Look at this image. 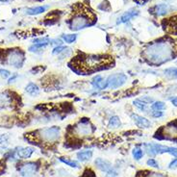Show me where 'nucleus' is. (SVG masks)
Instances as JSON below:
<instances>
[{
    "instance_id": "aec40b11",
    "label": "nucleus",
    "mask_w": 177,
    "mask_h": 177,
    "mask_svg": "<svg viewBox=\"0 0 177 177\" xmlns=\"http://www.w3.org/2000/svg\"><path fill=\"white\" fill-rule=\"evenodd\" d=\"M133 104L135 105L139 110H141V111H143V112L147 111V104L144 103L143 101H142L141 99H136L135 101L133 102Z\"/></svg>"
},
{
    "instance_id": "423d86ee",
    "label": "nucleus",
    "mask_w": 177,
    "mask_h": 177,
    "mask_svg": "<svg viewBox=\"0 0 177 177\" xmlns=\"http://www.w3.org/2000/svg\"><path fill=\"white\" fill-rule=\"evenodd\" d=\"M127 81V76L123 73H115L110 75L107 79V89H118L124 85Z\"/></svg>"
},
{
    "instance_id": "72a5a7b5",
    "label": "nucleus",
    "mask_w": 177,
    "mask_h": 177,
    "mask_svg": "<svg viewBox=\"0 0 177 177\" xmlns=\"http://www.w3.org/2000/svg\"><path fill=\"white\" fill-rule=\"evenodd\" d=\"M141 100L143 101L144 103H146V104H147V103H150V102H153V99L150 98V97H148V96H143V98H141Z\"/></svg>"
},
{
    "instance_id": "a211bd4d",
    "label": "nucleus",
    "mask_w": 177,
    "mask_h": 177,
    "mask_svg": "<svg viewBox=\"0 0 177 177\" xmlns=\"http://www.w3.org/2000/svg\"><path fill=\"white\" fill-rule=\"evenodd\" d=\"M91 156H93V151L91 150H86V151H80L77 153V158L81 162H87L89 161Z\"/></svg>"
},
{
    "instance_id": "f8f14e48",
    "label": "nucleus",
    "mask_w": 177,
    "mask_h": 177,
    "mask_svg": "<svg viewBox=\"0 0 177 177\" xmlns=\"http://www.w3.org/2000/svg\"><path fill=\"white\" fill-rule=\"evenodd\" d=\"M95 166L97 168H99L101 172H108L109 170L112 169V164L107 160L101 159V158H97L95 160Z\"/></svg>"
},
{
    "instance_id": "5701e85b",
    "label": "nucleus",
    "mask_w": 177,
    "mask_h": 177,
    "mask_svg": "<svg viewBox=\"0 0 177 177\" xmlns=\"http://www.w3.org/2000/svg\"><path fill=\"white\" fill-rule=\"evenodd\" d=\"M76 38H77L76 34H68V35H63L62 36V39L65 42H68V44H72V42H74Z\"/></svg>"
},
{
    "instance_id": "ea45409f",
    "label": "nucleus",
    "mask_w": 177,
    "mask_h": 177,
    "mask_svg": "<svg viewBox=\"0 0 177 177\" xmlns=\"http://www.w3.org/2000/svg\"><path fill=\"white\" fill-rule=\"evenodd\" d=\"M12 0H0V2H3V3H8V2H11Z\"/></svg>"
},
{
    "instance_id": "473e14b6",
    "label": "nucleus",
    "mask_w": 177,
    "mask_h": 177,
    "mask_svg": "<svg viewBox=\"0 0 177 177\" xmlns=\"http://www.w3.org/2000/svg\"><path fill=\"white\" fill-rule=\"evenodd\" d=\"M152 115H153L154 118H161L164 115V114L161 111H153L152 112Z\"/></svg>"
},
{
    "instance_id": "4c0bfd02",
    "label": "nucleus",
    "mask_w": 177,
    "mask_h": 177,
    "mask_svg": "<svg viewBox=\"0 0 177 177\" xmlns=\"http://www.w3.org/2000/svg\"><path fill=\"white\" fill-rule=\"evenodd\" d=\"M16 77H17V75H16H16H14L13 77L9 79V82H8V83L10 84V83H12V82H14V80H15V79H16Z\"/></svg>"
},
{
    "instance_id": "393cba45",
    "label": "nucleus",
    "mask_w": 177,
    "mask_h": 177,
    "mask_svg": "<svg viewBox=\"0 0 177 177\" xmlns=\"http://www.w3.org/2000/svg\"><path fill=\"white\" fill-rule=\"evenodd\" d=\"M132 153H133V156H134V158H135L136 160H140L143 156V149H141L140 147L134 148Z\"/></svg>"
},
{
    "instance_id": "9b49d317",
    "label": "nucleus",
    "mask_w": 177,
    "mask_h": 177,
    "mask_svg": "<svg viewBox=\"0 0 177 177\" xmlns=\"http://www.w3.org/2000/svg\"><path fill=\"white\" fill-rule=\"evenodd\" d=\"M131 118L134 121H135L136 125L140 128H148L150 126V121L143 117H141V115H136V114H133L131 115Z\"/></svg>"
},
{
    "instance_id": "4be33fe9",
    "label": "nucleus",
    "mask_w": 177,
    "mask_h": 177,
    "mask_svg": "<svg viewBox=\"0 0 177 177\" xmlns=\"http://www.w3.org/2000/svg\"><path fill=\"white\" fill-rule=\"evenodd\" d=\"M165 108H166V104L162 101H156L151 105V109L153 111H162Z\"/></svg>"
},
{
    "instance_id": "f257e3e1",
    "label": "nucleus",
    "mask_w": 177,
    "mask_h": 177,
    "mask_svg": "<svg viewBox=\"0 0 177 177\" xmlns=\"http://www.w3.org/2000/svg\"><path fill=\"white\" fill-rule=\"evenodd\" d=\"M144 57L150 64L161 65L172 60L175 55L173 42L158 41L147 46L144 50Z\"/></svg>"
},
{
    "instance_id": "58836bf2",
    "label": "nucleus",
    "mask_w": 177,
    "mask_h": 177,
    "mask_svg": "<svg viewBox=\"0 0 177 177\" xmlns=\"http://www.w3.org/2000/svg\"><path fill=\"white\" fill-rule=\"evenodd\" d=\"M172 104L174 106H177V97H174V98L172 100Z\"/></svg>"
},
{
    "instance_id": "a878e982",
    "label": "nucleus",
    "mask_w": 177,
    "mask_h": 177,
    "mask_svg": "<svg viewBox=\"0 0 177 177\" xmlns=\"http://www.w3.org/2000/svg\"><path fill=\"white\" fill-rule=\"evenodd\" d=\"M60 161L65 163V165H68V166L71 167V168H78V164L77 162L73 161V160H69V159H65V158H60Z\"/></svg>"
},
{
    "instance_id": "2eb2a0df",
    "label": "nucleus",
    "mask_w": 177,
    "mask_h": 177,
    "mask_svg": "<svg viewBox=\"0 0 177 177\" xmlns=\"http://www.w3.org/2000/svg\"><path fill=\"white\" fill-rule=\"evenodd\" d=\"M139 12L136 11V10H131V11H128L126 12L125 14H123L121 16V17L119 18V20L118 21V23H124V22H127L129 19H131L132 17L138 16Z\"/></svg>"
},
{
    "instance_id": "39448f33",
    "label": "nucleus",
    "mask_w": 177,
    "mask_h": 177,
    "mask_svg": "<svg viewBox=\"0 0 177 177\" xmlns=\"http://www.w3.org/2000/svg\"><path fill=\"white\" fill-rule=\"evenodd\" d=\"M24 62V54L20 50H11L7 55V63L11 66L19 69Z\"/></svg>"
},
{
    "instance_id": "2f4dec72",
    "label": "nucleus",
    "mask_w": 177,
    "mask_h": 177,
    "mask_svg": "<svg viewBox=\"0 0 177 177\" xmlns=\"http://www.w3.org/2000/svg\"><path fill=\"white\" fill-rule=\"evenodd\" d=\"M105 177H118V172L112 168L111 170H109V172L106 173V176Z\"/></svg>"
},
{
    "instance_id": "0eeeda50",
    "label": "nucleus",
    "mask_w": 177,
    "mask_h": 177,
    "mask_svg": "<svg viewBox=\"0 0 177 177\" xmlns=\"http://www.w3.org/2000/svg\"><path fill=\"white\" fill-rule=\"evenodd\" d=\"M76 135H78L79 137H87L90 136L91 133H93L94 129H93V126L89 122V120H81L76 126H75V129H74Z\"/></svg>"
},
{
    "instance_id": "ddd939ff",
    "label": "nucleus",
    "mask_w": 177,
    "mask_h": 177,
    "mask_svg": "<svg viewBox=\"0 0 177 177\" xmlns=\"http://www.w3.org/2000/svg\"><path fill=\"white\" fill-rule=\"evenodd\" d=\"M34 152L35 149L33 147H20L16 150V155L21 159H28L32 156Z\"/></svg>"
},
{
    "instance_id": "7ed1b4c3",
    "label": "nucleus",
    "mask_w": 177,
    "mask_h": 177,
    "mask_svg": "<svg viewBox=\"0 0 177 177\" xmlns=\"http://www.w3.org/2000/svg\"><path fill=\"white\" fill-rule=\"evenodd\" d=\"M61 130L57 126H52V127H47L41 129L39 131V136L41 141L45 143H53L56 142L60 137Z\"/></svg>"
},
{
    "instance_id": "e433bc0d",
    "label": "nucleus",
    "mask_w": 177,
    "mask_h": 177,
    "mask_svg": "<svg viewBox=\"0 0 177 177\" xmlns=\"http://www.w3.org/2000/svg\"><path fill=\"white\" fill-rule=\"evenodd\" d=\"M148 177H166V176H164L163 174H160V173H156V172H150V174L148 175Z\"/></svg>"
},
{
    "instance_id": "dca6fc26",
    "label": "nucleus",
    "mask_w": 177,
    "mask_h": 177,
    "mask_svg": "<svg viewBox=\"0 0 177 177\" xmlns=\"http://www.w3.org/2000/svg\"><path fill=\"white\" fill-rule=\"evenodd\" d=\"M47 9V6H39V7H33V8H28L26 9V14L30 16H37L42 14L45 10Z\"/></svg>"
},
{
    "instance_id": "c85d7f7f",
    "label": "nucleus",
    "mask_w": 177,
    "mask_h": 177,
    "mask_svg": "<svg viewBox=\"0 0 177 177\" xmlns=\"http://www.w3.org/2000/svg\"><path fill=\"white\" fill-rule=\"evenodd\" d=\"M10 75H11V73H10L9 70H7V69H0V76H1L2 78L6 79V78H8Z\"/></svg>"
},
{
    "instance_id": "7c9ffc66",
    "label": "nucleus",
    "mask_w": 177,
    "mask_h": 177,
    "mask_svg": "<svg viewBox=\"0 0 177 177\" xmlns=\"http://www.w3.org/2000/svg\"><path fill=\"white\" fill-rule=\"evenodd\" d=\"M168 153L172 154V156H174V157L177 158V147H169V146H168Z\"/></svg>"
},
{
    "instance_id": "9d476101",
    "label": "nucleus",
    "mask_w": 177,
    "mask_h": 177,
    "mask_svg": "<svg viewBox=\"0 0 177 177\" xmlns=\"http://www.w3.org/2000/svg\"><path fill=\"white\" fill-rule=\"evenodd\" d=\"M91 85L93 87L97 90H105L107 89V82L106 79L103 78L101 75H96L91 80Z\"/></svg>"
},
{
    "instance_id": "bb28decb",
    "label": "nucleus",
    "mask_w": 177,
    "mask_h": 177,
    "mask_svg": "<svg viewBox=\"0 0 177 177\" xmlns=\"http://www.w3.org/2000/svg\"><path fill=\"white\" fill-rule=\"evenodd\" d=\"M68 48L65 47V46H62V45H59V46H55L54 49L52 50V54L53 55H59L61 53H63L64 51H65Z\"/></svg>"
},
{
    "instance_id": "cd10ccee",
    "label": "nucleus",
    "mask_w": 177,
    "mask_h": 177,
    "mask_svg": "<svg viewBox=\"0 0 177 177\" xmlns=\"http://www.w3.org/2000/svg\"><path fill=\"white\" fill-rule=\"evenodd\" d=\"M80 177H96V176H95V173L91 169H86L84 172L83 175Z\"/></svg>"
},
{
    "instance_id": "c756f323",
    "label": "nucleus",
    "mask_w": 177,
    "mask_h": 177,
    "mask_svg": "<svg viewBox=\"0 0 177 177\" xmlns=\"http://www.w3.org/2000/svg\"><path fill=\"white\" fill-rule=\"evenodd\" d=\"M147 165H148V166H150V167L156 168H159V165H158V163H157L154 159H149V160L147 161Z\"/></svg>"
},
{
    "instance_id": "f03ea898",
    "label": "nucleus",
    "mask_w": 177,
    "mask_h": 177,
    "mask_svg": "<svg viewBox=\"0 0 177 177\" xmlns=\"http://www.w3.org/2000/svg\"><path fill=\"white\" fill-rule=\"evenodd\" d=\"M110 63V59L104 56H98V55H88L78 58L74 61V66L78 68L81 71H91L97 69L104 65H108Z\"/></svg>"
},
{
    "instance_id": "6e6552de",
    "label": "nucleus",
    "mask_w": 177,
    "mask_h": 177,
    "mask_svg": "<svg viewBox=\"0 0 177 177\" xmlns=\"http://www.w3.org/2000/svg\"><path fill=\"white\" fill-rule=\"evenodd\" d=\"M38 170V165L33 162H29L22 165L19 168V174L22 177H32Z\"/></svg>"
},
{
    "instance_id": "f3484780",
    "label": "nucleus",
    "mask_w": 177,
    "mask_h": 177,
    "mask_svg": "<svg viewBox=\"0 0 177 177\" xmlns=\"http://www.w3.org/2000/svg\"><path fill=\"white\" fill-rule=\"evenodd\" d=\"M25 90H26L27 94H29L30 95H32V96H37V95L40 94V89L34 83H29L26 86Z\"/></svg>"
},
{
    "instance_id": "20e7f679",
    "label": "nucleus",
    "mask_w": 177,
    "mask_h": 177,
    "mask_svg": "<svg viewBox=\"0 0 177 177\" xmlns=\"http://www.w3.org/2000/svg\"><path fill=\"white\" fill-rule=\"evenodd\" d=\"M90 24V19L89 16L81 13L72 17V19L70 20V29L73 31H79V30L86 28Z\"/></svg>"
},
{
    "instance_id": "c9c22d12",
    "label": "nucleus",
    "mask_w": 177,
    "mask_h": 177,
    "mask_svg": "<svg viewBox=\"0 0 177 177\" xmlns=\"http://www.w3.org/2000/svg\"><path fill=\"white\" fill-rule=\"evenodd\" d=\"M8 136L7 135H0V143H4L7 142Z\"/></svg>"
},
{
    "instance_id": "4468645a",
    "label": "nucleus",
    "mask_w": 177,
    "mask_h": 177,
    "mask_svg": "<svg viewBox=\"0 0 177 177\" xmlns=\"http://www.w3.org/2000/svg\"><path fill=\"white\" fill-rule=\"evenodd\" d=\"M168 11H169V6L168 4L157 5V6H155V10H154L156 16H158L167 15L168 13Z\"/></svg>"
},
{
    "instance_id": "6ab92c4d",
    "label": "nucleus",
    "mask_w": 177,
    "mask_h": 177,
    "mask_svg": "<svg viewBox=\"0 0 177 177\" xmlns=\"http://www.w3.org/2000/svg\"><path fill=\"white\" fill-rule=\"evenodd\" d=\"M121 125L120 119L117 115H114L109 120V127L110 128H119Z\"/></svg>"
},
{
    "instance_id": "f704fd0d",
    "label": "nucleus",
    "mask_w": 177,
    "mask_h": 177,
    "mask_svg": "<svg viewBox=\"0 0 177 177\" xmlns=\"http://www.w3.org/2000/svg\"><path fill=\"white\" fill-rule=\"evenodd\" d=\"M168 168H177V159H174L173 161L170 162Z\"/></svg>"
},
{
    "instance_id": "412c9836",
    "label": "nucleus",
    "mask_w": 177,
    "mask_h": 177,
    "mask_svg": "<svg viewBox=\"0 0 177 177\" xmlns=\"http://www.w3.org/2000/svg\"><path fill=\"white\" fill-rule=\"evenodd\" d=\"M50 40L48 38H38V39H35L33 40V44H40V45H44L46 46L50 44Z\"/></svg>"
},
{
    "instance_id": "1a4fd4ad",
    "label": "nucleus",
    "mask_w": 177,
    "mask_h": 177,
    "mask_svg": "<svg viewBox=\"0 0 177 177\" xmlns=\"http://www.w3.org/2000/svg\"><path fill=\"white\" fill-rule=\"evenodd\" d=\"M163 131V139H174L177 137V126L173 123L168 124L167 127L162 129Z\"/></svg>"
},
{
    "instance_id": "b1692460",
    "label": "nucleus",
    "mask_w": 177,
    "mask_h": 177,
    "mask_svg": "<svg viewBox=\"0 0 177 177\" xmlns=\"http://www.w3.org/2000/svg\"><path fill=\"white\" fill-rule=\"evenodd\" d=\"M165 74L169 78H177V68H169L165 69Z\"/></svg>"
}]
</instances>
